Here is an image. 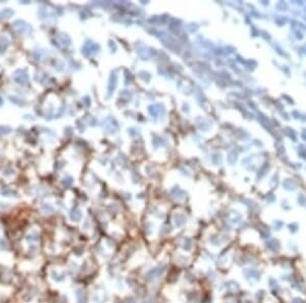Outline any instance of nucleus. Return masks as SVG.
I'll list each match as a JSON object with an SVG mask.
<instances>
[{"label":"nucleus","instance_id":"obj_1","mask_svg":"<svg viewBox=\"0 0 306 303\" xmlns=\"http://www.w3.org/2000/svg\"><path fill=\"white\" fill-rule=\"evenodd\" d=\"M163 269H164V267H162V269H161V267H156V269H152V271H150V273H147V278L150 279V280H152V279L154 280L155 278H157V277H159L160 275H162V273L164 271Z\"/></svg>","mask_w":306,"mask_h":303},{"label":"nucleus","instance_id":"obj_2","mask_svg":"<svg viewBox=\"0 0 306 303\" xmlns=\"http://www.w3.org/2000/svg\"><path fill=\"white\" fill-rule=\"evenodd\" d=\"M52 275H56V278H54V280H56V281L65 280V275H58L57 273H52Z\"/></svg>","mask_w":306,"mask_h":303},{"label":"nucleus","instance_id":"obj_3","mask_svg":"<svg viewBox=\"0 0 306 303\" xmlns=\"http://www.w3.org/2000/svg\"><path fill=\"white\" fill-rule=\"evenodd\" d=\"M6 248V246H5V243L3 240H0V250H3V249H5Z\"/></svg>","mask_w":306,"mask_h":303}]
</instances>
